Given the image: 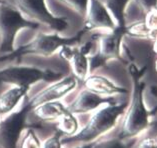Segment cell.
<instances>
[{"instance_id": "7a4b0ae2", "label": "cell", "mask_w": 157, "mask_h": 148, "mask_svg": "<svg viewBox=\"0 0 157 148\" xmlns=\"http://www.w3.org/2000/svg\"><path fill=\"white\" fill-rule=\"evenodd\" d=\"M126 108V102L121 104H107L94 113L81 131L75 135L67 136V138H64L61 142H92L93 140L100 137L115 126L119 117L123 114Z\"/></svg>"}, {"instance_id": "44dd1931", "label": "cell", "mask_w": 157, "mask_h": 148, "mask_svg": "<svg viewBox=\"0 0 157 148\" xmlns=\"http://www.w3.org/2000/svg\"><path fill=\"white\" fill-rule=\"evenodd\" d=\"M143 20L145 22V25L147 26V28L154 34L155 38L157 35V7L147 11Z\"/></svg>"}, {"instance_id": "ba28073f", "label": "cell", "mask_w": 157, "mask_h": 148, "mask_svg": "<svg viewBox=\"0 0 157 148\" xmlns=\"http://www.w3.org/2000/svg\"><path fill=\"white\" fill-rule=\"evenodd\" d=\"M84 25L82 30L84 32H91L96 30L111 31L116 27L112 15L100 0H89L86 14L84 16Z\"/></svg>"}, {"instance_id": "1f68e13d", "label": "cell", "mask_w": 157, "mask_h": 148, "mask_svg": "<svg viewBox=\"0 0 157 148\" xmlns=\"http://www.w3.org/2000/svg\"><path fill=\"white\" fill-rule=\"evenodd\" d=\"M156 127H157V124H156Z\"/></svg>"}, {"instance_id": "f1b7e54d", "label": "cell", "mask_w": 157, "mask_h": 148, "mask_svg": "<svg viewBox=\"0 0 157 148\" xmlns=\"http://www.w3.org/2000/svg\"><path fill=\"white\" fill-rule=\"evenodd\" d=\"M4 2H7V1H5V0H0V4H1V3H4Z\"/></svg>"}, {"instance_id": "8fae6325", "label": "cell", "mask_w": 157, "mask_h": 148, "mask_svg": "<svg viewBox=\"0 0 157 148\" xmlns=\"http://www.w3.org/2000/svg\"><path fill=\"white\" fill-rule=\"evenodd\" d=\"M60 57L70 64L71 70L77 80L83 81L89 72L88 55L77 45H65L59 49Z\"/></svg>"}, {"instance_id": "83f0119b", "label": "cell", "mask_w": 157, "mask_h": 148, "mask_svg": "<svg viewBox=\"0 0 157 148\" xmlns=\"http://www.w3.org/2000/svg\"><path fill=\"white\" fill-rule=\"evenodd\" d=\"M151 138H152V141L154 142V144L157 146V134H156L155 136H152Z\"/></svg>"}, {"instance_id": "4dcf8cb0", "label": "cell", "mask_w": 157, "mask_h": 148, "mask_svg": "<svg viewBox=\"0 0 157 148\" xmlns=\"http://www.w3.org/2000/svg\"><path fill=\"white\" fill-rule=\"evenodd\" d=\"M5 1H7V2H8V1H9V0H5Z\"/></svg>"}, {"instance_id": "5bb4252c", "label": "cell", "mask_w": 157, "mask_h": 148, "mask_svg": "<svg viewBox=\"0 0 157 148\" xmlns=\"http://www.w3.org/2000/svg\"><path fill=\"white\" fill-rule=\"evenodd\" d=\"M30 87L12 85L0 95V114L7 115L12 112L19 102L28 93Z\"/></svg>"}, {"instance_id": "277c9868", "label": "cell", "mask_w": 157, "mask_h": 148, "mask_svg": "<svg viewBox=\"0 0 157 148\" xmlns=\"http://www.w3.org/2000/svg\"><path fill=\"white\" fill-rule=\"evenodd\" d=\"M40 26L30 21L9 2L0 4V58L12 53L18 32L28 28L37 30Z\"/></svg>"}, {"instance_id": "8992f818", "label": "cell", "mask_w": 157, "mask_h": 148, "mask_svg": "<svg viewBox=\"0 0 157 148\" xmlns=\"http://www.w3.org/2000/svg\"><path fill=\"white\" fill-rule=\"evenodd\" d=\"M59 78H61L59 72L43 70L33 66L14 65L0 70V83H8L11 85L30 87L41 80L53 81Z\"/></svg>"}, {"instance_id": "52a82bcc", "label": "cell", "mask_w": 157, "mask_h": 148, "mask_svg": "<svg viewBox=\"0 0 157 148\" xmlns=\"http://www.w3.org/2000/svg\"><path fill=\"white\" fill-rule=\"evenodd\" d=\"M29 111V108L24 105L21 109L10 112L0 121V148H17Z\"/></svg>"}, {"instance_id": "2e32d148", "label": "cell", "mask_w": 157, "mask_h": 148, "mask_svg": "<svg viewBox=\"0 0 157 148\" xmlns=\"http://www.w3.org/2000/svg\"><path fill=\"white\" fill-rule=\"evenodd\" d=\"M130 0H104L103 3L112 15L117 26H125V9Z\"/></svg>"}, {"instance_id": "7c38bea8", "label": "cell", "mask_w": 157, "mask_h": 148, "mask_svg": "<svg viewBox=\"0 0 157 148\" xmlns=\"http://www.w3.org/2000/svg\"><path fill=\"white\" fill-rule=\"evenodd\" d=\"M116 103V100L113 97H104L92 92L90 90L84 89L80 92L76 99L68 106V110L73 114H83L97 109L101 105Z\"/></svg>"}, {"instance_id": "9c48e42d", "label": "cell", "mask_w": 157, "mask_h": 148, "mask_svg": "<svg viewBox=\"0 0 157 148\" xmlns=\"http://www.w3.org/2000/svg\"><path fill=\"white\" fill-rule=\"evenodd\" d=\"M77 86V79L74 76H67L57 80L47 88L40 91L36 95H34L25 105L31 111L37 106H39L46 102L56 101L61 99L70 91L73 90Z\"/></svg>"}, {"instance_id": "484cf974", "label": "cell", "mask_w": 157, "mask_h": 148, "mask_svg": "<svg viewBox=\"0 0 157 148\" xmlns=\"http://www.w3.org/2000/svg\"><path fill=\"white\" fill-rule=\"evenodd\" d=\"M76 148H93V144L91 143H85L84 145H81V146H78Z\"/></svg>"}, {"instance_id": "603a6c76", "label": "cell", "mask_w": 157, "mask_h": 148, "mask_svg": "<svg viewBox=\"0 0 157 148\" xmlns=\"http://www.w3.org/2000/svg\"><path fill=\"white\" fill-rule=\"evenodd\" d=\"M61 142L59 134H56L54 136L49 137L46 141L41 145V148H61Z\"/></svg>"}, {"instance_id": "4fadbf2b", "label": "cell", "mask_w": 157, "mask_h": 148, "mask_svg": "<svg viewBox=\"0 0 157 148\" xmlns=\"http://www.w3.org/2000/svg\"><path fill=\"white\" fill-rule=\"evenodd\" d=\"M83 84L85 89L92 91V92L99 94V95L111 96L115 95V94H122L128 92L125 88H121V87H118L117 85H115L108 78L96 74L87 76L83 80Z\"/></svg>"}, {"instance_id": "6da1fadb", "label": "cell", "mask_w": 157, "mask_h": 148, "mask_svg": "<svg viewBox=\"0 0 157 148\" xmlns=\"http://www.w3.org/2000/svg\"><path fill=\"white\" fill-rule=\"evenodd\" d=\"M130 74L133 80V91L131 102L125 113L123 123L119 132V139L124 140L138 135L149 124V113L143 102L144 83L141 82V72L134 66H130Z\"/></svg>"}, {"instance_id": "f546056e", "label": "cell", "mask_w": 157, "mask_h": 148, "mask_svg": "<svg viewBox=\"0 0 157 148\" xmlns=\"http://www.w3.org/2000/svg\"><path fill=\"white\" fill-rule=\"evenodd\" d=\"M155 69L157 71V60H156V62H155Z\"/></svg>"}, {"instance_id": "e0dca14e", "label": "cell", "mask_w": 157, "mask_h": 148, "mask_svg": "<svg viewBox=\"0 0 157 148\" xmlns=\"http://www.w3.org/2000/svg\"><path fill=\"white\" fill-rule=\"evenodd\" d=\"M78 122L75 118L73 113L68 110L58 119V130L60 133H63L67 136H72L77 131Z\"/></svg>"}, {"instance_id": "7402d4cb", "label": "cell", "mask_w": 157, "mask_h": 148, "mask_svg": "<svg viewBox=\"0 0 157 148\" xmlns=\"http://www.w3.org/2000/svg\"><path fill=\"white\" fill-rule=\"evenodd\" d=\"M130 146L128 144H126L123 142V140H121L119 138L116 139H110L106 140L94 145L93 148H129Z\"/></svg>"}, {"instance_id": "ac0fdd59", "label": "cell", "mask_w": 157, "mask_h": 148, "mask_svg": "<svg viewBox=\"0 0 157 148\" xmlns=\"http://www.w3.org/2000/svg\"><path fill=\"white\" fill-rule=\"evenodd\" d=\"M125 34H128L133 37H141V38H154V34L147 28L144 20L137 21L135 23L125 25Z\"/></svg>"}, {"instance_id": "3957f363", "label": "cell", "mask_w": 157, "mask_h": 148, "mask_svg": "<svg viewBox=\"0 0 157 148\" xmlns=\"http://www.w3.org/2000/svg\"><path fill=\"white\" fill-rule=\"evenodd\" d=\"M86 32L83 30L79 31L72 37L60 36V33H38L36 37L30 42L22 45L10 54L0 58V61L6 59L20 58L27 54H35L44 57H50L56 51H59L61 47L65 45H77Z\"/></svg>"}, {"instance_id": "5b68a950", "label": "cell", "mask_w": 157, "mask_h": 148, "mask_svg": "<svg viewBox=\"0 0 157 148\" xmlns=\"http://www.w3.org/2000/svg\"><path fill=\"white\" fill-rule=\"evenodd\" d=\"M8 2L26 19L48 27L53 32L62 33L69 26V22L65 18L55 16L48 9L45 0H9Z\"/></svg>"}, {"instance_id": "9a60e30c", "label": "cell", "mask_w": 157, "mask_h": 148, "mask_svg": "<svg viewBox=\"0 0 157 148\" xmlns=\"http://www.w3.org/2000/svg\"><path fill=\"white\" fill-rule=\"evenodd\" d=\"M35 115L42 121H55L58 120L65 112L68 111V108L59 102L58 100L46 102L36 108H34Z\"/></svg>"}, {"instance_id": "cb8c5ba5", "label": "cell", "mask_w": 157, "mask_h": 148, "mask_svg": "<svg viewBox=\"0 0 157 148\" xmlns=\"http://www.w3.org/2000/svg\"><path fill=\"white\" fill-rule=\"evenodd\" d=\"M145 13L157 7V0H134Z\"/></svg>"}, {"instance_id": "ffe728a7", "label": "cell", "mask_w": 157, "mask_h": 148, "mask_svg": "<svg viewBox=\"0 0 157 148\" xmlns=\"http://www.w3.org/2000/svg\"><path fill=\"white\" fill-rule=\"evenodd\" d=\"M20 148H41V143L33 129H29L22 140Z\"/></svg>"}, {"instance_id": "4316f807", "label": "cell", "mask_w": 157, "mask_h": 148, "mask_svg": "<svg viewBox=\"0 0 157 148\" xmlns=\"http://www.w3.org/2000/svg\"><path fill=\"white\" fill-rule=\"evenodd\" d=\"M153 49H154V51L157 53V35L154 38V44H153Z\"/></svg>"}, {"instance_id": "d6986e66", "label": "cell", "mask_w": 157, "mask_h": 148, "mask_svg": "<svg viewBox=\"0 0 157 148\" xmlns=\"http://www.w3.org/2000/svg\"><path fill=\"white\" fill-rule=\"evenodd\" d=\"M61 4H63L68 9L73 11L74 13L84 18L87 11L88 1L89 0H57Z\"/></svg>"}, {"instance_id": "30bf717a", "label": "cell", "mask_w": 157, "mask_h": 148, "mask_svg": "<svg viewBox=\"0 0 157 148\" xmlns=\"http://www.w3.org/2000/svg\"><path fill=\"white\" fill-rule=\"evenodd\" d=\"M125 26H116L111 31L103 34H94L92 38L99 42V50L100 54L106 61L110 59L119 58L121 51L122 38L125 35Z\"/></svg>"}, {"instance_id": "d4e9b609", "label": "cell", "mask_w": 157, "mask_h": 148, "mask_svg": "<svg viewBox=\"0 0 157 148\" xmlns=\"http://www.w3.org/2000/svg\"><path fill=\"white\" fill-rule=\"evenodd\" d=\"M134 148H157V146L152 141L151 137H146L136 144V146Z\"/></svg>"}]
</instances>
